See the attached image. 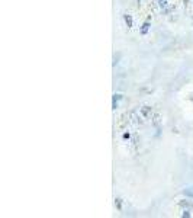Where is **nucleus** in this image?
<instances>
[{"label":"nucleus","mask_w":193,"mask_h":218,"mask_svg":"<svg viewBox=\"0 0 193 218\" xmlns=\"http://www.w3.org/2000/svg\"><path fill=\"white\" fill-rule=\"evenodd\" d=\"M125 20H126V23H128L129 26L132 25V20H131V17H129V16H125Z\"/></svg>","instance_id":"2"},{"label":"nucleus","mask_w":193,"mask_h":218,"mask_svg":"<svg viewBox=\"0 0 193 218\" xmlns=\"http://www.w3.org/2000/svg\"><path fill=\"white\" fill-rule=\"evenodd\" d=\"M148 26H150V25H148V23H145V25L142 26V31H141L142 34H147V31H148Z\"/></svg>","instance_id":"1"}]
</instances>
